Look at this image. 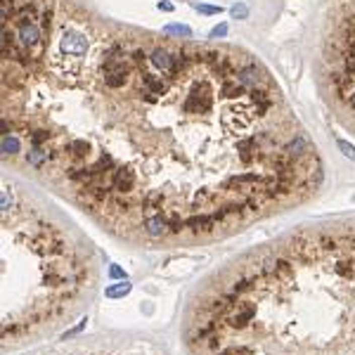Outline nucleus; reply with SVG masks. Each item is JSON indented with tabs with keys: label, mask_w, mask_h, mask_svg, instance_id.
Masks as SVG:
<instances>
[{
	"label": "nucleus",
	"mask_w": 355,
	"mask_h": 355,
	"mask_svg": "<svg viewBox=\"0 0 355 355\" xmlns=\"http://www.w3.org/2000/svg\"><path fill=\"white\" fill-rule=\"evenodd\" d=\"M8 156L140 247L225 240L322 183L254 54L114 29L71 0H3Z\"/></svg>",
	"instance_id": "f257e3e1"
},
{
	"label": "nucleus",
	"mask_w": 355,
	"mask_h": 355,
	"mask_svg": "<svg viewBox=\"0 0 355 355\" xmlns=\"http://www.w3.org/2000/svg\"><path fill=\"white\" fill-rule=\"evenodd\" d=\"M3 353L52 336L88 306L97 265L88 242L38 201L3 185Z\"/></svg>",
	"instance_id": "f03ea898"
},
{
	"label": "nucleus",
	"mask_w": 355,
	"mask_h": 355,
	"mask_svg": "<svg viewBox=\"0 0 355 355\" xmlns=\"http://www.w3.org/2000/svg\"><path fill=\"white\" fill-rule=\"evenodd\" d=\"M45 355H159L154 346L145 341H95V343H83V346H71L67 350H54Z\"/></svg>",
	"instance_id": "7ed1b4c3"
},
{
	"label": "nucleus",
	"mask_w": 355,
	"mask_h": 355,
	"mask_svg": "<svg viewBox=\"0 0 355 355\" xmlns=\"http://www.w3.org/2000/svg\"><path fill=\"white\" fill-rule=\"evenodd\" d=\"M163 36L168 38H192V29L185 24H168L163 26Z\"/></svg>",
	"instance_id": "20e7f679"
},
{
	"label": "nucleus",
	"mask_w": 355,
	"mask_h": 355,
	"mask_svg": "<svg viewBox=\"0 0 355 355\" xmlns=\"http://www.w3.org/2000/svg\"><path fill=\"white\" fill-rule=\"evenodd\" d=\"M247 15H249L247 5H234V8H232V17H234V19H247Z\"/></svg>",
	"instance_id": "39448f33"
},
{
	"label": "nucleus",
	"mask_w": 355,
	"mask_h": 355,
	"mask_svg": "<svg viewBox=\"0 0 355 355\" xmlns=\"http://www.w3.org/2000/svg\"><path fill=\"white\" fill-rule=\"evenodd\" d=\"M194 10H199L201 15H220V8H213V5H194Z\"/></svg>",
	"instance_id": "423d86ee"
},
{
	"label": "nucleus",
	"mask_w": 355,
	"mask_h": 355,
	"mask_svg": "<svg viewBox=\"0 0 355 355\" xmlns=\"http://www.w3.org/2000/svg\"><path fill=\"white\" fill-rule=\"evenodd\" d=\"M339 149H341V152H343V154L348 156V159H353V161H355V149H353V147H350V145H348V142H343V140H339Z\"/></svg>",
	"instance_id": "0eeeda50"
},
{
	"label": "nucleus",
	"mask_w": 355,
	"mask_h": 355,
	"mask_svg": "<svg viewBox=\"0 0 355 355\" xmlns=\"http://www.w3.org/2000/svg\"><path fill=\"white\" fill-rule=\"evenodd\" d=\"M223 36H227V24H220L211 31V38H223Z\"/></svg>",
	"instance_id": "6e6552de"
},
{
	"label": "nucleus",
	"mask_w": 355,
	"mask_h": 355,
	"mask_svg": "<svg viewBox=\"0 0 355 355\" xmlns=\"http://www.w3.org/2000/svg\"><path fill=\"white\" fill-rule=\"evenodd\" d=\"M159 10H166V12H170V10H173V5H170V3H166V0H159Z\"/></svg>",
	"instance_id": "1a4fd4ad"
}]
</instances>
